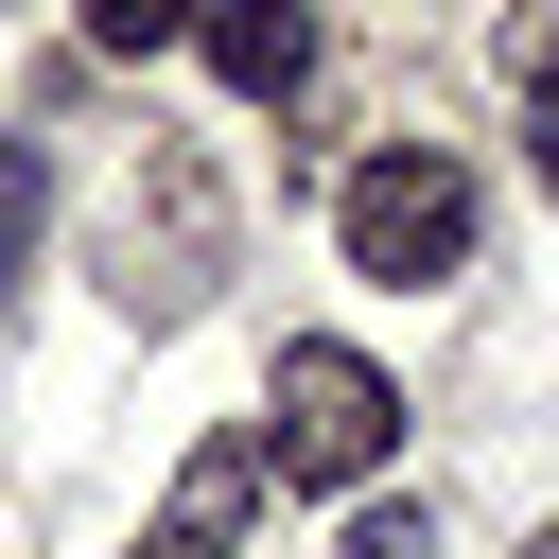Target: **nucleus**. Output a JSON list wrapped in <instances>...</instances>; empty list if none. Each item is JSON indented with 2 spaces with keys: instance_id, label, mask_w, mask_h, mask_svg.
<instances>
[{
  "instance_id": "obj_8",
  "label": "nucleus",
  "mask_w": 559,
  "mask_h": 559,
  "mask_svg": "<svg viewBox=\"0 0 559 559\" xmlns=\"http://www.w3.org/2000/svg\"><path fill=\"white\" fill-rule=\"evenodd\" d=\"M349 559H437V524H419V507H367V524H349Z\"/></svg>"
},
{
  "instance_id": "obj_5",
  "label": "nucleus",
  "mask_w": 559,
  "mask_h": 559,
  "mask_svg": "<svg viewBox=\"0 0 559 559\" xmlns=\"http://www.w3.org/2000/svg\"><path fill=\"white\" fill-rule=\"evenodd\" d=\"M192 35H210V70H227L245 105H297V87H314V17H297V0H210Z\"/></svg>"
},
{
  "instance_id": "obj_1",
  "label": "nucleus",
  "mask_w": 559,
  "mask_h": 559,
  "mask_svg": "<svg viewBox=\"0 0 559 559\" xmlns=\"http://www.w3.org/2000/svg\"><path fill=\"white\" fill-rule=\"evenodd\" d=\"M262 454H280L297 489H367V472L402 454V384H384L367 349L297 332V349H280V384H262Z\"/></svg>"
},
{
  "instance_id": "obj_4",
  "label": "nucleus",
  "mask_w": 559,
  "mask_h": 559,
  "mask_svg": "<svg viewBox=\"0 0 559 559\" xmlns=\"http://www.w3.org/2000/svg\"><path fill=\"white\" fill-rule=\"evenodd\" d=\"M262 472H280V454H262V419H245V437H210V454L175 472V507L140 524V559H227V524L262 507Z\"/></svg>"
},
{
  "instance_id": "obj_2",
  "label": "nucleus",
  "mask_w": 559,
  "mask_h": 559,
  "mask_svg": "<svg viewBox=\"0 0 559 559\" xmlns=\"http://www.w3.org/2000/svg\"><path fill=\"white\" fill-rule=\"evenodd\" d=\"M332 245H349V280H402V297H419V280L472 262V175H454L437 140H384V157L332 192Z\"/></svg>"
},
{
  "instance_id": "obj_6",
  "label": "nucleus",
  "mask_w": 559,
  "mask_h": 559,
  "mask_svg": "<svg viewBox=\"0 0 559 559\" xmlns=\"http://www.w3.org/2000/svg\"><path fill=\"white\" fill-rule=\"evenodd\" d=\"M35 227H52V157L0 140V297H17V262H35Z\"/></svg>"
},
{
  "instance_id": "obj_7",
  "label": "nucleus",
  "mask_w": 559,
  "mask_h": 559,
  "mask_svg": "<svg viewBox=\"0 0 559 559\" xmlns=\"http://www.w3.org/2000/svg\"><path fill=\"white\" fill-rule=\"evenodd\" d=\"M210 0H87V52H175Z\"/></svg>"
},
{
  "instance_id": "obj_3",
  "label": "nucleus",
  "mask_w": 559,
  "mask_h": 559,
  "mask_svg": "<svg viewBox=\"0 0 559 559\" xmlns=\"http://www.w3.org/2000/svg\"><path fill=\"white\" fill-rule=\"evenodd\" d=\"M210 280H227V192L192 157H140V192L105 210V297L122 314H192Z\"/></svg>"
}]
</instances>
